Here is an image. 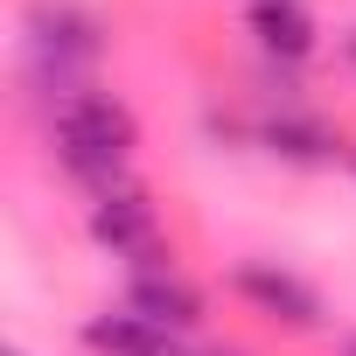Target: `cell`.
<instances>
[{"label":"cell","mask_w":356,"mask_h":356,"mask_svg":"<svg viewBox=\"0 0 356 356\" xmlns=\"http://www.w3.org/2000/svg\"><path fill=\"white\" fill-rule=\"evenodd\" d=\"M91 238L112 259H133V266H154L161 259V217H154V203L133 182H119V189H105L91 203Z\"/></svg>","instance_id":"cell-2"},{"label":"cell","mask_w":356,"mask_h":356,"mask_svg":"<svg viewBox=\"0 0 356 356\" xmlns=\"http://www.w3.org/2000/svg\"><path fill=\"white\" fill-rule=\"evenodd\" d=\"M126 307L133 314H147L154 328H168V335H189L196 321H203V293L175 273L168 259H154V266H133V280H126Z\"/></svg>","instance_id":"cell-4"},{"label":"cell","mask_w":356,"mask_h":356,"mask_svg":"<svg viewBox=\"0 0 356 356\" xmlns=\"http://www.w3.org/2000/svg\"><path fill=\"white\" fill-rule=\"evenodd\" d=\"M245 29L259 35L266 56H286L300 63L314 49V15H307V0H245Z\"/></svg>","instance_id":"cell-6"},{"label":"cell","mask_w":356,"mask_h":356,"mask_svg":"<svg viewBox=\"0 0 356 356\" xmlns=\"http://www.w3.org/2000/svg\"><path fill=\"white\" fill-rule=\"evenodd\" d=\"M231 286H238V300H245L252 314H266V321H280V328H314V321H321V293H314L300 273H280V266H266V259L238 266Z\"/></svg>","instance_id":"cell-3"},{"label":"cell","mask_w":356,"mask_h":356,"mask_svg":"<svg viewBox=\"0 0 356 356\" xmlns=\"http://www.w3.org/2000/svg\"><path fill=\"white\" fill-rule=\"evenodd\" d=\"M84 342H91L98 356H175V335L154 328V321L133 314V307H119V314H91V321H84Z\"/></svg>","instance_id":"cell-7"},{"label":"cell","mask_w":356,"mask_h":356,"mask_svg":"<svg viewBox=\"0 0 356 356\" xmlns=\"http://www.w3.org/2000/svg\"><path fill=\"white\" fill-rule=\"evenodd\" d=\"M342 356H356V335H349V342H342Z\"/></svg>","instance_id":"cell-12"},{"label":"cell","mask_w":356,"mask_h":356,"mask_svg":"<svg viewBox=\"0 0 356 356\" xmlns=\"http://www.w3.org/2000/svg\"><path fill=\"white\" fill-rule=\"evenodd\" d=\"M259 140H266L273 154H286V161H335V154H342V140H335L321 119H307V112H273V119L259 126Z\"/></svg>","instance_id":"cell-8"},{"label":"cell","mask_w":356,"mask_h":356,"mask_svg":"<svg viewBox=\"0 0 356 356\" xmlns=\"http://www.w3.org/2000/svg\"><path fill=\"white\" fill-rule=\"evenodd\" d=\"M342 56H349V70H356V29H349V35H342Z\"/></svg>","instance_id":"cell-9"},{"label":"cell","mask_w":356,"mask_h":356,"mask_svg":"<svg viewBox=\"0 0 356 356\" xmlns=\"http://www.w3.org/2000/svg\"><path fill=\"white\" fill-rule=\"evenodd\" d=\"M342 161H349V175H356V147H342Z\"/></svg>","instance_id":"cell-11"},{"label":"cell","mask_w":356,"mask_h":356,"mask_svg":"<svg viewBox=\"0 0 356 356\" xmlns=\"http://www.w3.org/2000/svg\"><path fill=\"white\" fill-rule=\"evenodd\" d=\"M49 140H56V161L77 175L91 196L119 189L126 182V161H133V112L105 91H70L56 98V119H49Z\"/></svg>","instance_id":"cell-1"},{"label":"cell","mask_w":356,"mask_h":356,"mask_svg":"<svg viewBox=\"0 0 356 356\" xmlns=\"http://www.w3.org/2000/svg\"><path fill=\"white\" fill-rule=\"evenodd\" d=\"M203 356H245V349H203Z\"/></svg>","instance_id":"cell-10"},{"label":"cell","mask_w":356,"mask_h":356,"mask_svg":"<svg viewBox=\"0 0 356 356\" xmlns=\"http://www.w3.org/2000/svg\"><path fill=\"white\" fill-rule=\"evenodd\" d=\"M29 29H35V35H29V49L56 70V84H63V98H70V91H77L70 77L98 56V22H91V15H77V8H35V15H29Z\"/></svg>","instance_id":"cell-5"}]
</instances>
